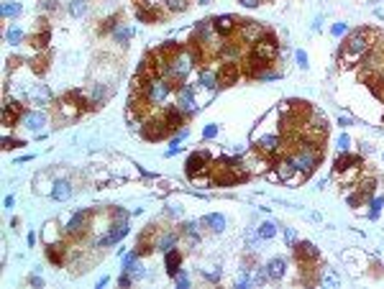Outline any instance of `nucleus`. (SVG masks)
Here are the masks:
<instances>
[{
  "mask_svg": "<svg viewBox=\"0 0 384 289\" xmlns=\"http://www.w3.org/2000/svg\"><path fill=\"white\" fill-rule=\"evenodd\" d=\"M251 54H256V56H261L264 62L272 64V62L277 59V54H279V44H277V38H274L272 34H264V36L254 44V52H251Z\"/></svg>",
  "mask_w": 384,
  "mask_h": 289,
  "instance_id": "obj_1",
  "label": "nucleus"
},
{
  "mask_svg": "<svg viewBox=\"0 0 384 289\" xmlns=\"http://www.w3.org/2000/svg\"><path fill=\"white\" fill-rule=\"evenodd\" d=\"M169 90H172V82L167 80V77H154L151 82H149V90H146V102H162L167 95H169Z\"/></svg>",
  "mask_w": 384,
  "mask_h": 289,
  "instance_id": "obj_2",
  "label": "nucleus"
},
{
  "mask_svg": "<svg viewBox=\"0 0 384 289\" xmlns=\"http://www.w3.org/2000/svg\"><path fill=\"white\" fill-rule=\"evenodd\" d=\"M369 49H371V44H369V31L366 28H356L346 41V52L348 54H366Z\"/></svg>",
  "mask_w": 384,
  "mask_h": 289,
  "instance_id": "obj_3",
  "label": "nucleus"
},
{
  "mask_svg": "<svg viewBox=\"0 0 384 289\" xmlns=\"http://www.w3.org/2000/svg\"><path fill=\"white\" fill-rule=\"evenodd\" d=\"M169 126L164 123V118L159 120V118H154V120H146L144 126H141V136L144 138H149V141H159V138H167L169 136Z\"/></svg>",
  "mask_w": 384,
  "mask_h": 289,
  "instance_id": "obj_4",
  "label": "nucleus"
},
{
  "mask_svg": "<svg viewBox=\"0 0 384 289\" xmlns=\"http://www.w3.org/2000/svg\"><path fill=\"white\" fill-rule=\"evenodd\" d=\"M126 236H128V220H121V223H113L110 230H108L103 238H98L95 246H98V248H100V246H116V243H121Z\"/></svg>",
  "mask_w": 384,
  "mask_h": 289,
  "instance_id": "obj_5",
  "label": "nucleus"
},
{
  "mask_svg": "<svg viewBox=\"0 0 384 289\" xmlns=\"http://www.w3.org/2000/svg\"><path fill=\"white\" fill-rule=\"evenodd\" d=\"M90 218H93V212L90 210H80V212H75L72 218H70V223H67V228H64V233L67 236H82L87 228H90Z\"/></svg>",
  "mask_w": 384,
  "mask_h": 289,
  "instance_id": "obj_6",
  "label": "nucleus"
},
{
  "mask_svg": "<svg viewBox=\"0 0 384 289\" xmlns=\"http://www.w3.org/2000/svg\"><path fill=\"white\" fill-rule=\"evenodd\" d=\"M241 77V66L236 62H223L220 70H218V84L220 87H228V84H236Z\"/></svg>",
  "mask_w": 384,
  "mask_h": 289,
  "instance_id": "obj_7",
  "label": "nucleus"
},
{
  "mask_svg": "<svg viewBox=\"0 0 384 289\" xmlns=\"http://www.w3.org/2000/svg\"><path fill=\"white\" fill-rule=\"evenodd\" d=\"M238 31H241V38L248 41V44H256V41L266 34V28L259 24V20H241Z\"/></svg>",
  "mask_w": 384,
  "mask_h": 289,
  "instance_id": "obj_8",
  "label": "nucleus"
},
{
  "mask_svg": "<svg viewBox=\"0 0 384 289\" xmlns=\"http://www.w3.org/2000/svg\"><path fill=\"white\" fill-rule=\"evenodd\" d=\"M213 31L218 34V36H233L236 31H238V20L233 18V16H218V18H213Z\"/></svg>",
  "mask_w": 384,
  "mask_h": 289,
  "instance_id": "obj_9",
  "label": "nucleus"
},
{
  "mask_svg": "<svg viewBox=\"0 0 384 289\" xmlns=\"http://www.w3.org/2000/svg\"><path fill=\"white\" fill-rule=\"evenodd\" d=\"M205 164H208V154H205V151L190 154V159H187V164H185V172H187L190 180H195L200 172H205Z\"/></svg>",
  "mask_w": 384,
  "mask_h": 289,
  "instance_id": "obj_10",
  "label": "nucleus"
},
{
  "mask_svg": "<svg viewBox=\"0 0 384 289\" xmlns=\"http://www.w3.org/2000/svg\"><path fill=\"white\" fill-rule=\"evenodd\" d=\"M177 108L185 110V113H192L195 110V87L192 84H182L177 90Z\"/></svg>",
  "mask_w": 384,
  "mask_h": 289,
  "instance_id": "obj_11",
  "label": "nucleus"
},
{
  "mask_svg": "<svg viewBox=\"0 0 384 289\" xmlns=\"http://www.w3.org/2000/svg\"><path fill=\"white\" fill-rule=\"evenodd\" d=\"M295 256H297V261L300 264H307V261H318V256H320V251L312 246L310 240H300V243H295Z\"/></svg>",
  "mask_w": 384,
  "mask_h": 289,
  "instance_id": "obj_12",
  "label": "nucleus"
},
{
  "mask_svg": "<svg viewBox=\"0 0 384 289\" xmlns=\"http://www.w3.org/2000/svg\"><path fill=\"white\" fill-rule=\"evenodd\" d=\"M21 126H26L29 130H41L47 126V116L39 113V110H29V113L21 116Z\"/></svg>",
  "mask_w": 384,
  "mask_h": 289,
  "instance_id": "obj_13",
  "label": "nucleus"
},
{
  "mask_svg": "<svg viewBox=\"0 0 384 289\" xmlns=\"http://www.w3.org/2000/svg\"><path fill=\"white\" fill-rule=\"evenodd\" d=\"M266 66H269V62H264L261 56H256V54H251L246 59V74H251V77H261L264 72H266Z\"/></svg>",
  "mask_w": 384,
  "mask_h": 289,
  "instance_id": "obj_14",
  "label": "nucleus"
},
{
  "mask_svg": "<svg viewBox=\"0 0 384 289\" xmlns=\"http://www.w3.org/2000/svg\"><path fill=\"white\" fill-rule=\"evenodd\" d=\"M164 266H167L169 276H177L179 272H182V269H179V266H182V254H179L177 248H169L167 256H164Z\"/></svg>",
  "mask_w": 384,
  "mask_h": 289,
  "instance_id": "obj_15",
  "label": "nucleus"
},
{
  "mask_svg": "<svg viewBox=\"0 0 384 289\" xmlns=\"http://www.w3.org/2000/svg\"><path fill=\"white\" fill-rule=\"evenodd\" d=\"M21 102H16V100H6V105H3V123L6 126H13L16 120H21Z\"/></svg>",
  "mask_w": 384,
  "mask_h": 289,
  "instance_id": "obj_16",
  "label": "nucleus"
},
{
  "mask_svg": "<svg viewBox=\"0 0 384 289\" xmlns=\"http://www.w3.org/2000/svg\"><path fill=\"white\" fill-rule=\"evenodd\" d=\"M29 98H31V102H36L39 108H47L49 102H52V92L47 90L44 84H36V87H31L29 90Z\"/></svg>",
  "mask_w": 384,
  "mask_h": 289,
  "instance_id": "obj_17",
  "label": "nucleus"
},
{
  "mask_svg": "<svg viewBox=\"0 0 384 289\" xmlns=\"http://www.w3.org/2000/svg\"><path fill=\"white\" fill-rule=\"evenodd\" d=\"M164 123H167L172 130H177L179 126H185V110H179L177 105H174V108H167V110H164Z\"/></svg>",
  "mask_w": 384,
  "mask_h": 289,
  "instance_id": "obj_18",
  "label": "nucleus"
},
{
  "mask_svg": "<svg viewBox=\"0 0 384 289\" xmlns=\"http://www.w3.org/2000/svg\"><path fill=\"white\" fill-rule=\"evenodd\" d=\"M266 272H269V279H282V276H284V272H287V264H284V258H282V256H274L272 261L266 264Z\"/></svg>",
  "mask_w": 384,
  "mask_h": 289,
  "instance_id": "obj_19",
  "label": "nucleus"
},
{
  "mask_svg": "<svg viewBox=\"0 0 384 289\" xmlns=\"http://www.w3.org/2000/svg\"><path fill=\"white\" fill-rule=\"evenodd\" d=\"M358 164H361V159H358V156H351V154H346V151H343L341 156L335 159V164H333V166H335V172H348V169H353V166H358Z\"/></svg>",
  "mask_w": 384,
  "mask_h": 289,
  "instance_id": "obj_20",
  "label": "nucleus"
},
{
  "mask_svg": "<svg viewBox=\"0 0 384 289\" xmlns=\"http://www.w3.org/2000/svg\"><path fill=\"white\" fill-rule=\"evenodd\" d=\"M136 16H139V20H144V24H151V20L159 18V10L151 8L149 3H139L136 6Z\"/></svg>",
  "mask_w": 384,
  "mask_h": 289,
  "instance_id": "obj_21",
  "label": "nucleus"
},
{
  "mask_svg": "<svg viewBox=\"0 0 384 289\" xmlns=\"http://www.w3.org/2000/svg\"><path fill=\"white\" fill-rule=\"evenodd\" d=\"M52 187H54V190H52V197H54V200H67V197L72 194V184L67 182V180H57Z\"/></svg>",
  "mask_w": 384,
  "mask_h": 289,
  "instance_id": "obj_22",
  "label": "nucleus"
},
{
  "mask_svg": "<svg viewBox=\"0 0 384 289\" xmlns=\"http://www.w3.org/2000/svg\"><path fill=\"white\" fill-rule=\"evenodd\" d=\"M297 169H295V164H292V159H284V162H279L277 164V172L272 174L274 180H289L292 174H295Z\"/></svg>",
  "mask_w": 384,
  "mask_h": 289,
  "instance_id": "obj_23",
  "label": "nucleus"
},
{
  "mask_svg": "<svg viewBox=\"0 0 384 289\" xmlns=\"http://www.w3.org/2000/svg\"><path fill=\"white\" fill-rule=\"evenodd\" d=\"M202 226H210V230L223 233V228H225V218H223V215H218V212L205 215V218H202Z\"/></svg>",
  "mask_w": 384,
  "mask_h": 289,
  "instance_id": "obj_24",
  "label": "nucleus"
},
{
  "mask_svg": "<svg viewBox=\"0 0 384 289\" xmlns=\"http://www.w3.org/2000/svg\"><path fill=\"white\" fill-rule=\"evenodd\" d=\"M279 138L277 136H261L259 138V151H266V154H277L279 151Z\"/></svg>",
  "mask_w": 384,
  "mask_h": 289,
  "instance_id": "obj_25",
  "label": "nucleus"
},
{
  "mask_svg": "<svg viewBox=\"0 0 384 289\" xmlns=\"http://www.w3.org/2000/svg\"><path fill=\"white\" fill-rule=\"evenodd\" d=\"M123 272H128L133 279H144V276H146V269L141 266V261H136V258L128 261V264H123Z\"/></svg>",
  "mask_w": 384,
  "mask_h": 289,
  "instance_id": "obj_26",
  "label": "nucleus"
},
{
  "mask_svg": "<svg viewBox=\"0 0 384 289\" xmlns=\"http://www.w3.org/2000/svg\"><path fill=\"white\" fill-rule=\"evenodd\" d=\"M197 84L208 87V90H213V87H218V74H213L210 70H202L200 77H197Z\"/></svg>",
  "mask_w": 384,
  "mask_h": 289,
  "instance_id": "obj_27",
  "label": "nucleus"
},
{
  "mask_svg": "<svg viewBox=\"0 0 384 289\" xmlns=\"http://www.w3.org/2000/svg\"><path fill=\"white\" fill-rule=\"evenodd\" d=\"M64 251H67V248L49 243V248H47V258H49L52 264H64Z\"/></svg>",
  "mask_w": 384,
  "mask_h": 289,
  "instance_id": "obj_28",
  "label": "nucleus"
},
{
  "mask_svg": "<svg viewBox=\"0 0 384 289\" xmlns=\"http://www.w3.org/2000/svg\"><path fill=\"white\" fill-rule=\"evenodd\" d=\"M174 243H177V233H164L159 240H156V248H159V251H169V248H174Z\"/></svg>",
  "mask_w": 384,
  "mask_h": 289,
  "instance_id": "obj_29",
  "label": "nucleus"
},
{
  "mask_svg": "<svg viewBox=\"0 0 384 289\" xmlns=\"http://www.w3.org/2000/svg\"><path fill=\"white\" fill-rule=\"evenodd\" d=\"M49 38H52V31H49V28H44L41 34H34V38H31L34 49H44V46L49 44Z\"/></svg>",
  "mask_w": 384,
  "mask_h": 289,
  "instance_id": "obj_30",
  "label": "nucleus"
},
{
  "mask_svg": "<svg viewBox=\"0 0 384 289\" xmlns=\"http://www.w3.org/2000/svg\"><path fill=\"white\" fill-rule=\"evenodd\" d=\"M131 36H133V28L131 26H118L116 31H113V38H116L118 44H128Z\"/></svg>",
  "mask_w": 384,
  "mask_h": 289,
  "instance_id": "obj_31",
  "label": "nucleus"
},
{
  "mask_svg": "<svg viewBox=\"0 0 384 289\" xmlns=\"http://www.w3.org/2000/svg\"><path fill=\"white\" fill-rule=\"evenodd\" d=\"M256 233H259V238L269 240V238H274V236H277V226H274V223H261V226L256 228Z\"/></svg>",
  "mask_w": 384,
  "mask_h": 289,
  "instance_id": "obj_32",
  "label": "nucleus"
},
{
  "mask_svg": "<svg viewBox=\"0 0 384 289\" xmlns=\"http://www.w3.org/2000/svg\"><path fill=\"white\" fill-rule=\"evenodd\" d=\"M185 138H187V130L182 128V130H179V133H177V136L172 138V146H169V151H167V156H174V154L179 151V144H182Z\"/></svg>",
  "mask_w": 384,
  "mask_h": 289,
  "instance_id": "obj_33",
  "label": "nucleus"
},
{
  "mask_svg": "<svg viewBox=\"0 0 384 289\" xmlns=\"http://www.w3.org/2000/svg\"><path fill=\"white\" fill-rule=\"evenodd\" d=\"M21 3H3V16L6 18H16V16H21Z\"/></svg>",
  "mask_w": 384,
  "mask_h": 289,
  "instance_id": "obj_34",
  "label": "nucleus"
},
{
  "mask_svg": "<svg viewBox=\"0 0 384 289\" xmlns=\"http://www.w3.org/2000/svg\"><path fill=\"white\" fill-rule=\"evenodd\" d=\"M182 233H185V236H190V238H192V243H195V240L200 238V226H197V223H185V226H182Z\"/></svg>",
  "mask_w": 384,
  "mask_h": 289,
  "instance_id": "obj_35",
  "label": "nucleus"
},
{
  "mask_svg": "<svg viewBox=\"0 0 384 289\" xmlns=\"http://www.w3.org/2000/svg\"><path fill=\"white\" fill-rule=\"evenodd\" d=\"M358 192H361V197H364V200H369V197L374 194V180L361 182V184H358Z\"/></svg>",
  "mask_w": 384,
  "mask_h": 289,
  "instance_id": "obj_36",
  "label": "nucleus"
},
{
  "mask_svg": "<svg viewBox=\"0 0 384 289\" xmlns=\"http://www.w3.org/2000/svg\"><path fill=\"white\" fill-rule=\"evenodd\" d=\"M381 208H384V197H374V200H371V212H369V218L376 220L379 212H381Z\"/></svg>",
  "mask_w": 384,
  "mask_h": 289,
  "instance_id": "obj_37",
  "label": "nucleus"
},
{
  "mask_svg": "<svg viewBox=\"0 0 384 289\" xmlns=\"http://www.w3.org/2000/svg\"><path fill=\"white\" fill-rule=\"evenodd\" d=\"M164 3H167V8L169 10H179V13H182V10H187V0H164Z\"/></svg>",
  "mask_w": 384,
  "mask_h": 289,
  "instance_id": "obj_38",
  "label": "nucleus"
},
{
  "mask_svg": "<svg viewBox=\"0 0 384 289\" xmlns=\"http://www.w3.org/2000/svg\"><path fill=\"white\" fill-rule=\"evenodd\" d=\"M266 279H269V272H266V266H264V269H256V272H254L251 284H264Z\"/></svg>",
  "mask_w": 384,
  "mask_h": 289,
  "instance_id": "obj_39",
  "label": "nucleus"
},
{
  "mask_svg": "<svg viewBox=\"0 0 384 289\" xmlns=\"http://www.w3.org/2000/svg\"><path fill=\"white\" fill-rule=\"evenodd\" d=\"M70 10H72V16H85V10H87V6H85V0H72V6H70Z\"/></svg>",
  "mask_w": 384,
  "mask_h": 289,
  "instance_id": "obj_40",
  "label": "nucleus"
},
{
  "mask_svg": "<svg viewBox=\"0 0 384 289\" xmlns=\"http://www.w3.org/2000/svg\"><path fill=\"white\" fill-rule=\"evenodd\" d=\"M6 38H8V44H21V38H24V31H21V28H11V31L6 34Z\"/></svg>",
  "mask_w": 384,
  "mask_h": 289,
  "instance_id": "obj_41",
  "label": "nucleus"
},
{
  "mask_svg": "<svg viewBox=\"0 0 384 289\" xmlns=\"http://www.w3.org/2000/svg\"><path fill=\"white\" fill-rule=\"evenodd\" d=\"M18 146H24V141H21V138H11V136L3 138V148H18Z\"/></svg>",
  "mask_w": 384,
  "mask_h": 289,
  "instance_id": "obj_42",
  "label": "nucleus"
},
{
  "mask_svg": "<svg viewBox=\"0 0 384 289\" xmlns=\"http://www.w3.org/2000/svg\"><path fill=\"white\" fill-rule=\"evenodd\" d=\"M110 218H113V220H128V212L121 210V208H113V210H110Z\"/></svg>",
  "mask_w": 384,
  "mask_h": 289,
  "instance_id": "obj_43",
  "label": "nucleus"
},
{
  "mask_svg": "<svg viewBox=\"0 0 384 289\" xmlns=\"http://www.w3.org/2000/svg\"><path fill=\"white\" fill-rule=\"evenodd\" d=\"M348 146H351V138L346 136V133H341V136H338V148H341V151H348Z\"/></svg>",
  "mask_w": 384,
  "mask_h": 289,
  "instance_id": "obj_44",
  "label": "nucleus"
},
{
  "mask_svg": "<svg viewBox=\"0 0 384 289\" xmlns=\"http://www.w3.org/2000/svg\"><path fill=\"white\" fill-rule=\"evenodd\" d=\"M284 238H287L289 246H295V243H297V233L292 230V228H284Z\"/></svg>",
  "mask_w": 384,
  "mask_h": 289,
  "instance_id": "obj_45",
  "label": "nucleus"
},
{
  "mask_svg": "<svg viewBox=\"0 0 384 289\" xmlns=\"http://www.w3.org/2000/svg\"><path fill=\"white\" fill-rule=\"evenodd\" d=\"M118 284H121V286H131V284H133V276H131L128 272H123V274L118 276Z\"/></svg>",
  "mask_w": 384,
  "mask_h": 289,
  "instance_id": "obj_46",
  "label": "nucleus"
},
{
  "mask_svg": "<svg viewBox=\"0 0 384 289\" xmlns=\"http://www.w3.org/2000/svg\"><path fill=\"white\" fill-rule=\"evenodd\" d=\"M174 279H177V286H179V289H185V286H190V279H187V276H185L182 272H179V274H177Z\"/></svg>",
  "mask_w": 384,
  "mask_h": 289,
  "instance_id": "obj_47",
  "label": "nucleus"
},
{
  "mask_svg": "<svg viewBox=\"0 0 384 289\" xmlns=\"http://www.w3.org/2000/svg\"><path fill=\"white\" fill-rule=\"evenodd\" d=\"M346 31H348V26H346V24H335V26H333V36H343Z\"/></svg>",
  "mask_w": 384,
  "mask_h": 289,
  "instance_id": "obj_48",
  "label": "nucleus"
},
{
  "mask_svg": "<svg viewBox=\"0 0 384 289\" xmlns=\"http://www.w3.org/2000/svg\"><path fill=\"white\" fill-rule=\"evenodd\" d=\"M215 133H218V126H215V123L205 126V138H215Z\"/></svg>",
  "mask_w": 384,
  "mask_h": 289,
  "instance_id": "obj_49",
  "label": "nucleus"
},
{
  "mask_svg": "<svg viewBox=\"0 0 384 289\" xmlns=\"http://www.w3.org/2000/svg\"><path fill=\"white\" fill-rule=\"evenodd\" d=\"M297 64L302 66V70H307V54L305 52H297Z\"/></svg>",
  "mask_w": 384,
  "mask_h": 289,
  "instance_id": "obj_50",
  "label": "nucleus"
},
{
  "mask_svg": "<svg viewBox=\"0 0 384 289\" xmlns=\"http://www.w3.org/2000/svg\"><path fill=\"white\" fill-rule=\"evenodd\" d=\"M361 200H364V197H361V192H358V194H348V205H351V208H356V205L361 202Z\"/></svg>",
  "mask_w": 384,
  "mask_h": 289,
  "instance_id": "obj_51",
  "label": "nucleus"
},
{
  "mask_svg": "<svg viewBox=\"0 0 384 289\" xmlns=\"http://www.w3.org/2000/svg\"><path fill=\"white\" fill-rule=\"evenodd\" d=\"M44 8H47V10H57L59 3H57V0H44Z\"/></svg>",
  "mask_w": 384,
  "mask_h": 289,
  "instance_id": "obj_52",
  "label": "nucleus"
},
{
  "mask_svg": "<svg viewBox=\"0 0 384 289\" xmlns=\"http://www.w3.org/2000/svg\"><path fill=\"white\" fill-rule=\"evenodd\" d=\"M238 3H241V6H246V8H256V6L261 3V0H238Z\"/></svg>",
  "mask_w": 384,
  "mask_h": 289,
  "instance_id": "obj_53",
  "label": "nucleus"
},
{
  "mask_svg": "<svg viewBox=\"0 0 384 289\" xmlns=\"http://www.w3.org/2000/svg\"><path fill=\"white\" fill-rule=\"evenodd\" d=\"M29 282H31V286H41V284H44V279H41V276H31Z\"/></svg>",
  "mask_w": 384,
  "mask_h": 289,
  "instance_id": "obj_54",
  "label": "nucleus"
},
{
  "mask_svg": "<svg viewBox=\"0 0 384 289\" xmlns=\"http://www.w3.org/2000/svg\"><path fill=\"white\" fill-rule=\"evenodd\" d=\"M338 126H343V128H346V126H351V118H346V116H341V118H338Z\"/></svg>",
  "mask_w": 384,
  "mask_h": 289,
  "instance_id": "obj_55",
  "label": "nucleus"
}]
</instances>
